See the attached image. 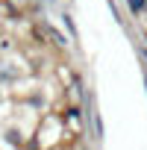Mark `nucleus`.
Segmentation results:
<instances>
[{
	"instance_id": "nucleus-1",
	"label": "nucleus",
	"mask_w": 147,
	"mask_h": 150,
	"mask_svg": "<svg viewBox=\"0 0 147 150\" xmlns=\"http://www.w3.org/2000/svg\"><path fill=\"white\" fill-rule=\"evenodd\" d=\"M41 30H44V33H47V35L53 38V44H56V47H68V38H65V35H62V33H59L56 27H50V24L44 21V24H41Z\"/></svg>"
},
{
	"instance_id": "nucleus-2",
	"label": "nucleus",
	"mask_w": 147,
	"mask_h": 150,
	"mask_svg": "<svg viewBox=\"0 0 147 150\" xmlns=\"http://www.w3.org/2000/svg\"><path fill=\"white\" fill-rule=\"evenodd\" d=\"M59 18H62V27L71 33V44H77V41H80V33H77V24H74V18H71L68 12H62Z\"/></svg>"
},
{
	"instance_id": "nucleus-3",
	"label": "nucleus",
	"mask_w": 147,
	"mask_h": 150,
	"mask_svg": "<svg viewBox=\"0 0 147 150\" xmlns=\"http://www.w3.org/2000/svg\"><path fill=\"white\" fill-rule=\"evenodd\" d=\"M129 3V12H132V18H141L144 12H147V0H127Z\"/></svg>"
},
{
	"instance_id": "nucleus-4",
	"label": "nucleus",
	"mask_w": 147,
	"mask_h": 150,
	"mask_svg": "<svg viewBox=\"0 0 147 150\" xmlns=\"http://www.w3.org/2000/svg\"><path fill=\"white\" fill-rule=\"evenodd\" d=\"M15 77H18V74H15V68H9L6 62L0 65V83H12Z\"/></svg>"
},
{
	"instance_id": "nucleus-5",
	"label": "nucleus",
	"mask_w": 147,
	"mask_h": 150,
	"mask_svg": "<svg viewBox=\"0 0 147 150\" xmlns=\"http://www.w3.org/2000/svg\"><path fill=\"white\" fill-rule=\"evenodd\" d=\"M6 141H9V144H15V147H24V138H21V132H18V129H9V132H6Z\"/></svg>"
},
{
	"instance_id": "nucleus-6",
	"label": "nucleus",
	"mask_w": 147,
	"mask_h": 150,
	"mask_svg": "<svg viewBox=\"0 0 147 150\" xmlns=\"http://www.w3.org/2000/svg\"><path fill=\"white\" fill-rule=\"evenodd\" d=\"M65 118H74V121H80V118H83V106H68Z\"/></svg>"
},
{
	"instance_id": "nucleus-7",
	"label": "nucleus",
	"mask_w": 147,
	"mask_h": 150,
	"mask_svg": "<svg viewBox=\"0 0 147 150\" xmlns=\"http://www.w3.org/2000/svg\"><path fill=\"white\" fill-rule=\"evenodd\" d=\"M109 9H112V18H115L118 24H124V18H121V9H118V3H115V0H109Z\"/></svg>"
},
{
	"instance_id": "nucleus-8",
	"label": "nucleus",
	"mask_w": 147,
	"mask_h": 150,
	"mask_svg": "<svg viewBox=\"0 0 147 150\" xmlns=\"http://www.w3.org/2000/svg\"><path fill=\"white\" fill-rule=\"evenodd\" d=\"M138 59H141V62H144V68H147V44H141V47H138Z\"/></svg>"
},
{
	"instance_id": "nucleus-9",
	"label": "nucleus",
	"mask_w": 147,
	"mask_h": 150,
	"mask_svg": "<svg viewBox=\"0 0 147 150\" xmlns=\"http://www.w3.org/2000/svg\"><path fill=\"white\" fill-rule=\"evenodd\" d=\"M41 3H47V6H56V0H41Z\"/></svg>"
},
{
	"instance_id": "nucleus-10",
	"label": "nucleus",
	"mask_w": 147,
	"mask_h": 150,
	"mask_svg": "<svg viewBox=\"0 0 147 150\" xmlns=\"http://www.w3.org/2000/svg\"><path fill=\"white\" fill-rule=\"evenodd\" d=\"M144 86H147V68H144Z\"/></svg>"
},
{
	"instance_id": "nucleus-11",
	"label": "nucleus",
	"mask_w": 147,
	"mask_h": 150,
	"mask_svg": "<svg viewBox=\"0 0 147 150\" xmlns=\"http://www.w3.org/2000/svg\"><path fill=\"white\" fill-rule=\"evenodd\" d=\"M144 41H147V33H144Z\"/></svg>"
}]
</instances>
